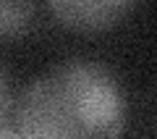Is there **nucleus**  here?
<instances>
[{
  "label": "nucleus",
  "mask_w": 157,
  "mask_h": 139,
  "mask_svg": "<svg viewBox=\"0 0 157 139\" xmlns=\"http://www.w3.org/2000/svg\"><path fill=\"white\" fill-rule=\"evenodd\" d=\"M32 18V6L29 3H16V0H6L0 3V34H13L24 29Z\"/></svg>",
  "instance_id": "nucleus-3"
},
{
  "label": "nucleus",
  "mask_w": 157,
  "mask_h": 139,
  "mask_svg": "<svg viewBox=\"0 0 157 139\" xmlns=\"http://www.w3.org/2000/svg\"><path fill=\"white\" fill-rule=\"evenodd\" d=\"M0 139H24V134H16L11 129H0Z\"/></svg>",
  "instance_id": "nucleus-5"
},
{
  "label": "nucleus",
  "mask_w": 157,
  "mask_h": 139,
  "mask_svg": "<svg viewBox=\"0 0 157 139\" xmlns=\"http://www.w3.org/2000/svg\"><path fill=\"white\" fill-rule=\"evenodd\" d=\"M24 139H121L126 97L110 71L92 61L50 68L18 105Z\"/></svg>",
  "instance_id": "nucleus-1"
},
{
  "label": "nucleus",
  "mask_w": 157,
  "mask_h": 139,
  "mask_svg": "<svg viewBox=\"0 0 157 139\" xmlns=\"http://www.w3.org/2000/svg\"><path fill=\"white\" fill-rule=\"evenodd\" d=\"M131 3L126 0H55L50 3V11L63 24L76 29H100L118 21Z\"/></svg>",
  "instance_id": "nucleus-2"
},
{
  "label": "nucleus",
  "mask_w": 157,
  "mask_h": 139,
  "mask_svg": "<svg viewBox=\"0 0 157 139\" xmlns=\"http://www.w3.org/2000/svg\"><path fill=\"white\" fill-rule=\"evenodd\" d=\"M8 105H11V89H8V79H6V73H3V68H0V121L6 118Z\"/></svg>",
  "instance_id": "nucleus-4"
}]
</instances>
